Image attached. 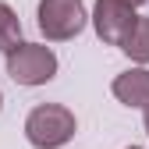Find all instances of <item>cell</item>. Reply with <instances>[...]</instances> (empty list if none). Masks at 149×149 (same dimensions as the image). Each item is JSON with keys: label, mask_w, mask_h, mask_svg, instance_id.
<instances>
[{"label": "cell", "mask_w": 149, "mask_h": 149, "mask_svg": "<svg viewBox=\"0 0 149 149\" xmlns=\"http://www.w3.org/2000/svg\"><path fill=\"white\" fill-rule=\"evenodd\" d=\"M74 132H78V121L61 103H39L25 117V139L36 149H61L64 142H71Z\"/></svg>", "instance_id": "1"}, {"label": "cell", "mask_w": 149, "mask_h": 149, "mask_svg": "<svg viewBox=\"0 0 149 149\" xmlns=\"http://www.w3.org/2000/svg\"><path fill=\"white\" fill-rule=\"evenodd\" d=\"M7 74L18 85H46L57 74V53L43 43H22L7 53Z\"/></svg>", "instance_id": "2"}, {"label": "cell", "mask_w": 149, "mask_h": 149, "mask_svg": "<svg viewBox=\"0 0 149 149\" xmlns=\"http://www.w3.org/2000/svg\"><path fill=\"white\" fill-rule=\"evenodd\" d=\"M85 29V4L82 0H39V32L53 43L74 39Z\"/></svg>", "instance_id": "3"}, {"label": "cell", "mask_w": 149, "mask_h": 149, "mask_svg": "<svg viewBox=\"0 0 149 149\" xmlns=\"http://www.w3.org/2000/svg\"><path fill=\"white\" fill-rule=\"evenodd\" d=\"M92 25H96V36L103 43L124 46V39L139 25V14H135L132 4H124V0H96V7H92Z\"/></svg>", "instance_id": "4"}, {"label": "cell", "mask_w": 149, "mask_h": 149, "mask_svg": "<svg viewBox=\"0 0 149 149\" xmlns=\"http://www.w3.org/2000/svg\"><path fill=\"white\" fill-rule=\"evenodd\" d=\"M114 96L124 107H135V110H149V68H132L114 78Z\"/></svg>", "instance_id": "5"}, {"label": "cell", "mask_w": 149, "mask_h": 149, "mask_svg": "<svg viewBox=\"0 0 149 149\" xmlns=\"http://www.w3.org/2000/svg\"><path fill=\"white\" fill-rule=\"evenodd\" d=\"M14 46H22V22H18V14L0 0V50L11 53Z\"/></svg>", "instance_id": "6"}, {"label": "cell", "mask_w": 149, "mask_h": 149, "mask_svg": "<svg viewBox=\"0 0 149 149\" xmlns=\"http://www.w3.org/2000/svg\"><path fill=\"white\" fill-rule=\"evenodd\" d=\"M132 61H139V64H149V18H139V25L132 29V36L124 39V46H121Z\"/></svg>", "instance_id": "7"}, {"label": "cell", "mask_w": 149, "mask_h": 149, "mask_svg": "<svg viewBox=\"0 0 149 149\" xmlns=\"http://www.w3.org/2000/svg\"><path fill=\"white\" fill-rule=\"evenodd\" d=\"M124 4H132V7H139V4H146V0H124Z\"/></svg>", "instance_id": "8"}, {"label": "cell", "mask_w": 149, "mask_h": 149, "mask_svg": "<svg viewBox=\"0 0 149 149\" xmlns=\"http://www.w3.org/2000/svg\"><path fill=\"white\" fill-rule=\"evenodd\" d=\"M146 132H149V110H146Z\"/></svg>", "instance_id": "9"}, {"label": "cell", "mask_w": 149, "mask_h": 149, "mask_svg": "<svg viewBox=\"0 0 149 149\" xmlns=\"http://www.w3.org/2000/svg\"><path fill=\"white\" fill-rule=\"evenodd\" d=\"M0 107H4V96H0Z\"/></svg>", "instance_id": "10"}, {"label": "cell", "mask_w": 149, "mask_h": 149, "mask_svg": "<svg viewBox=\"0 0 149 149\" xmlns=\"http://www.w3.org/2000/svg\"><path fill=\"white\" fill-rule=\"evenodd\" d=\"M128 149H139V146H128Z\"/></svg>", "instance_id": "11"}]
</instances>
